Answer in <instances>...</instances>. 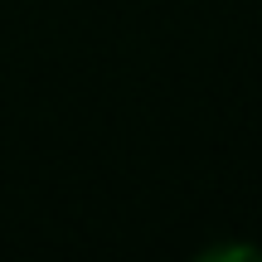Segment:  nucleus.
Listing matches in <instances>:
<instances>
[]
</instances>
